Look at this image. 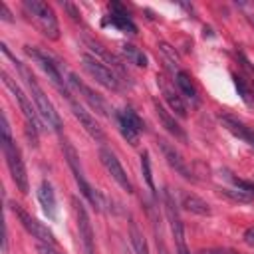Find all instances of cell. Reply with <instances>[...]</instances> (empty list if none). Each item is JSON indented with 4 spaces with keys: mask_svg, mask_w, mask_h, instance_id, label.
Masks as SVG:
<instances>
[{
    "mask_svg": "<svg viewBox=\"0 0 254 254\" xmlns=\"http://www.w3.org/2000/svg\"><path fill=\"white\" fill-rule=\"evenodd\" d=\"M200 254H218V252H214V250H206V252H200Z\"/></svg>",
    "mask_w": 254,
    "mask_h": 254,
    "instance_id": "35",
    "label": "cell"
},
{
    "mask_svg": "<svg viewBox=\"0 0 254 254\" xmlns=\"http://www.w3.org/2000/svg\"><path fill=\"white\" fill-rule=\"evenodd\" d=\"M115 121H117V129L121 133V137L129 143V145H137L139 143V135L143 131V121L141 117L131 109L125 107L121 111L115 113Z\"/></svg>",
    "mask_w": 254,
    "mask_h": 254,
    "instance_id": "10",
    "label": "cell"
},
{
    "mask_svg": "<svg viewBox=\"0 0 254 254\" xmlns=\"http://www.w3.org/2000/svg\"><path fill=\"white\" fill-rule=\"evenodd\" d=\"M163 200H165V214H167V220H169V226H171V234L175 238V246H177V254H190L189 246H187V238H185V224L179 216V210H177V204L171 196L169 190L163 192Z\"/></svg>",
    "mask_w": 254,
    "mask_h": 254,
    "instance_id": "8",
    "label": "cell"
},
{
    "mask_svg": "<svg viewBox=\"0 0 254 254\" xmlns=\"http://www.w3.org/2000/svg\"><path fill=\"white\" fill-rule=\"evenodd\" d=\"M85 46H87V48H89L93 54H97L101 60L109 62V64H111V67H113L115 71H119L123 77H125V75L129 77V73H127V69H125V65H123V62H121V60H119L115 54H111V52H109V50H105L101 44H97V42H93V40H89V38H85Z\"/></svg>",
    "mask_w": 254,
    "mask_h": 254,
    "instance_id": "22",
    "label": "cell"
},
{
    "mask_svg": "<svg viewBox=\"0 0 254 254\" xmlns=\"http://www.w3.org/2000/svg\"><path fill=\"white\" fill-rule=\"evenodd\" d=\"M121 52H123V56H125V60L129 64H133L137 67H147V56L139 48H135L133 44H123L121 46Z\"/></svg>",
    "mask_w": 254,
    "mask_h": 254,
    "instance_id": "24",
    "label": "cell"
},
{
    "mask_svg": "<svg viewBox=\"0 0 254 254\" xmlns=\"http://www.w3.org/2000/svg\"><path fill=\"white\" fill-rule=\"evenodd\" d=\"M0 123H2V153H4V159H6V165H8V171L12 175V181L16 183L18 190L28 194L30 192V181H28V173H26V165H24V159H22V151L20 147L14 143L12 139V133H10V125H8V119H6V113L0 115Z\"/></svg>",
    "mask_w": 254,
    "mask_h": 254,
    "instance_id": "2",
    "label": "cell"
},
{
    "mask_svg": "<svg viewBox=\"0 0 254 254\" xmlns=\"http://www.w3.org/2000/svg\"><path fill=\"white\" fill-rule=\"evenodd\" d=\"M157 145H159V149H161V153H163V157H165V161L169 163V167L171 169H175V173H179L183 179H187V181H196V177L192 175V171L189 169V165H187V161L183 159V155L179 153V149L175 147V145H171L167 139H159L157 141Z\"/></svg>",
    "mask_w": 254,
    "mask_h": 254,
    "instance_id": "13",
    "label": "cell"
},
{
    "mask_svg": "<svg viewBox=\"0 0 254 254\" xmlns=\"http://www.w3.org/2000/svg\"><path fill=\"white\" fill-rule=\"evenodd\" d=\"M81 67L99 83L103 85L105 89L109 91H121V83H119V77L115 75V71L105 65L101 60H97L95 56H89V54H83L81 56Z\"/></svg>",
    "mask_w": 254,
    "mask_h": 254,
    "instance_id": "7",
    "label": "cell"
},
{
    "mask_svg": "<svg viewBox=\"0 0 254 254\" xmlns=\"http://www.w3.org/2000/svg\"><path fill=\"white\" fill-rule=\"evenodd\" d=\"M71 202H73L77 230H79V238H81L83 250H85V254H93L95 252V238H93V228H91V222H89V214H87L85 206L77 198H73Z\"/></svg>",
    "mask_w": 254,
    "mask_h": 254,
    "instance_id": "15",
    "label": "cell"
},
{
    "mask_svg": "<svg viewBox=\"0 0 254 254\" xmlns=\"http://www.w3.org/2000/svg\"><path fill=\"white\" fill-rule=\"evenodd\" d=\"M12 210L16 212V216L20 218V222H22V226L34 236V238H38V242H42V244H58L56 242V236H54V232L46 226V224H42L38 218H34L32 214H28L24 208H20L18 204H14L12 206Z\"/></svg>",
    "mask_w": 254,
    "mask_h": 254,
    "instance_id": "12",
    "label": "cell"
},
{
    "mask_svg": "<svg viewBox=\"0 0 254 254\" xmlns=\"http://www.w3.org/2000/svg\"><path fill=\"white\" fill-rule=\"evenodd\" d=\"M242 238H244V242H246L248 246H254V226H250V228L244 232Z\"/></svg>",
    "mask_w": 254,
    "mask_h": 254,
    "instance_id": "31",
    "label": "cell"
},
{
    "mask_svg": "<svg viewBox=\"0 0 254 254\" xmlns=\"http://www.w3.org/2000/svg\"><path fill=\"white\" fill-rule=\"evenodd\" d=\"M155 244H157V250H159V254H169V248L165 246V240H163L161 232L157 230V226H155Z\"/></svg>",
    "mask_w": 254,
    "mask_h": 254,
    "instance_id": "29",
    "label": "cell"
},
{
    "mask_svg": "<svg viewBox=\"0 0 254 254\" xmlns=\"http://www.w3.org/2000/svg\"><path fill=\"white\" fill-rule=\"evenodd\" d=\"M129 236H131V244H133V250L135 254H151L149 252V246H147V240L143 236V232L137 228V224L131 220L129 224Z\"/></svg>",
    "mask_w": 254,
    "mask_h": 254,
    "instance_id": "25",
    "label": "cell"
},
{
    "mask_svg": "<svg viewBox=\"0 0 254 254\" xmlns=\"http://www.w3.org/2000/svg\"><path fill=\"white\" fill-rule=\"evenodd\" d=\"M220 194H224L226 198H230L232 202H240V204H248V202H252L254 200V194H250V192H244V190H240V189H220Z\"/></svg>",
    "mask_w": 254,
    "mask_h": 254,
    "instance_id": "27",
    "label": "cell"
},
{
    "mask_svg": "<svg viewBox=\"0 0 254 254\" xmlns=\"http://www.w3.org/2000/svg\"><path fill=\"white\" fill-rule=\"evenodd\" d=\"M38 200H40V204H42L46 216H48L50 220H54V218H56V192H54L50 181H46V179H44V181L40 183V187H38Z\"/></svg>",
    "mask_w": 254,
    "mask_h": 254,
    "instance_id": "20",
    "label": "cell"
},
{
    "mask_svg": "<svg viewBox=\"0 0 254 254\" xmlns=\"http://www.w3.org/2000/svg\"><path fill=\"white\" fill-rule=\"evenodd\" d=\"M69 107H71L73 117L81 123V127L85 129V133H87L93 141H97V143H105V141H107V135L103 133V129L99 127V123L95 121V117H93L89 111H85V107L79 105V101L71 99V101H69Z\"/></svg>",
    "mask_w": 254,
    "mask_h": 254,
    "instance_id": "14",
    "label": "cell"
},
{
    "mask_svg": "<svg viewBox=\"0 0 254 254\" xmlns=\"http://www.w3.org/2000/svg\"><path fill=\"white\" fill-rule=\"evenodd\" d=\"M0 12H2V20L12 22V16H10V12H8V6H6V4H0Z\"/></svg>",
    "mask_w": 254,
    "mask_h": 254,
    "instance_id": "33",
    "label": "cell"
},
{
    "mask_svg": "<svg viewBox=\"0 0 254 254\" xmlns=\"http://www.w3.org/2000/svg\"><path fill=\"white\" fill-rule=\"evenodd\" d=\"M64 153H65L67 165H69V169H71V173H73V179H75V183H77L81 194L87 198V202H89L95 210H103V206H105V198H103V194H101L99 190H95V189L85 181L83 171H81V165H79V159H77V153H75V149H73L67 141L64 143Z\"/></svg>",
    "mask_w": 254,
    "mask_h": 254,
    "instance_id": "6",
    "label": "cell"
},
{
    "mask_svg": "<svg viewBox=\"0 0 254 254\" xmlns=\"http://www.w3.org/2000/svg\"><path fill=\"white\" fill-rule=\"evenodd\" d=\"M141 171H143V177H145V183L149 187V190L155 194V183H153V175H151V161H149V153L143 151L141 153Z\"/></svg>",
    "mask_w": 254,
    "mask_h": 254,
    "instance_id": "28",
    "label": "cell"
},
{
    "mask_svg": "<svg viewBox=\"0 0 254 254\" xmlns=\"http://www.w3.org/2000/svg\"><path fill=\"white\" fill-rule=\"evenodd\" d=\"M22 8L28 16V20L42 32V36H46L48 40H58L60 38V24L58 18L54 14V10L40 0H24Z\"/></svg>",
    "mask_w": 254,
    "mask_h": 254,
    "instance_id": "5",
    "label": "cell"
},
{
    "mask_svg": "<svg viewBox=\"0 0 254 254\" xmlns=\"http://www.w3.org/2000/svg\"><path fill=\"white\" fill-rule=\"evenodd\" d=\"M0 50H2V54H4L6 58H10V60L14 62V65H16V69H18L20 77L24 79V83H26V87H28V91H30V99L34 101V105H36L38 115L42 117V121H44L52 131H56V133L62 131V119H60V113H58L56 107L52 105L50 97L46 95V91L42 89V85L38 83V79L34 77V73L30 71V67H28L26 64H22V62H18V60L8 52L6 44H0Z\"/></svg>",
    "mask_w": 254,
    "mask_h": 254,
    "instance_id": "1",
    "label": "cell"
},
{
    "mask_svg": "<svg viewBox=\"0 0 254 254\" xmlns=\"http://www.w3.org/2000/svg\"><path fill=\"white\" fill-rule=\"evenodd\" d=\"M64 8H65V10L71 14V18H73V20H79V12L75 10V6H73V4H69V2H64Z\"/></svg>",
    "mask_w": 254,
    "mask_h": 254,
    "instance_id": "32",
    "label": "cell"
},
{
    "mask_svg": "<svg viewBox=\"0 0 254 254\" xmlns=\"http://www.w3.org/2000/svg\"><path fill=\"white\" fill-rule=\"evenodd\" d=\"M232 79H234V85H236V89H238L242 101H244L246 105H252V103H254V91H252V87L246 83V79H244L242 75H236V73L232 75Z\"/></svg>",
    "mask_w": 254,
    "mask_h": 254,
    "instance_id": "26",
    "label": "cell"
},
{
    "mask_svg": "<svg viewBox=\"0 0 254 254\" xmlns=\"http://www.w3.org/2000/svg\"><path fill=\"white\" fill-rule=\"evenodd\" d=\"M181 206L192 214H198V216H210L212 214L210 204L192 192H181Z\"/></svg>",
    "mask_w": 254,
    "mask_h": 254,
    "instance_id": "21",
    "label": "cell"
},
{
    "mask_svg": "<svg viewBox=\"0 0 254 254\" xmlns=\"http://www.w3.org/2000/svg\"><path fill=\"white\" fill-rule=\"evenodd\" d=\"M0 75H2L4 85L14 93L16 101H18V105H20V109H22V115H24V119H26V135H28V139H30V145L38 147V135H40V127H42V125H40V115H38L36 105H32V99L22 91L20 85H16V81H14L6 71H2Z\"/></svg>",
    "mask_w": 254,
    "mask_h": 254,
    "instance_id": "4",
    "label": "cell"
},
{
    "mask_svg": "<svg viewBox=\"0 0 254 254\" xmlns=\"http://www.w3.org/2000/svg\"><path fill=\"white\" fill-rule=\"evenodd\" d=\"M246 18H248V22H250V24L254 26V14H250V16H246Z\"/></svg>",
    "mask_w": 254,
    "mask_h": 254,
    "instance_id": "34",
    "label": "cell"
},
{
    "mask_svg": "<svg viewBox=\"0 0 254 254\" xmlns=\"http://www.w3.org/2000/svg\"><path fill=\"white\" fill-rule=\"evenodd\" d=\"M99 159H101V165L105 167V171L111 175V179L125 190V192H133L135 189H133V183H131V179L127 177V173H125V169L121 167V163H119V159L115 157V153L111 151V149H107V147H101L99 149Z\"/></svg>",
    "mask_w": 254,
    "mask_h": 254,
    "instance_id": "11",
    "label": "cell"
},
{
    "mask_svg": "<svg viewBox=\"0 0 254 254\" xmlns=\"http://www.w3.org/2000/svg\"><path fill=\"white\" fill-rule=\"evenodd\" d=\"M159 85H161L163 97H165V101L169 103L171 111H175V115H177V117L185 119V117H187V105H185V101H183V95H181L179 91H175V89H173V85H171L167 79H163V77L159 79Z\"/></svg>",
    "mask_w": 254,
    "mask_h": 254,
    "instance_id": "19",
    "label": "cell"
},
{
    "mask_svg": "<svg viewBox=\"0 0 254 254\" xmlns=\"http://www.w3.org/2000/svg\"><path fill=\"white\" fill-rule=\"evenodd\" d=\"M175 81H177L179 93H181V95H185L192 105H196V103H198V93H196V87H194V83H192L190 75H189L187 71L179 69V71H175Z\"/></svg>",
    "mask_w": 254,
    "mask_h": 254,
    "instance_id": "23",
    "label": "cell"
},
{
    "mask_svg": "<svg viewBox=\"0 0 254 254\" xmlns=\"http://www.w3.org/2000/svg\"><path fill=\"white\" fill-rule=\"evenodd\" d=\"M218 121L222 123V127H224L228 133H232L234 137H238V139H240V141H244L246 145L254 147V129H252V127H248V125H246V123H242L238 117L228 115V113L218 115Z\"/></svg>",
    "mask_w": 254,
    "mask_h": 254,
    "instance_id": "16",
    "label": "cell"
},
{
    "mask_svg": "<svg viewBox=\"0 0 254 254\" xmlns=\"http://www.w3.org/2000/svg\"><path fill=\"white\" fill-rule=\"evenodd\" d=\"M107 22L113 24L115 28L123 30V32H129V34H135L137 32V26L133 24L129 12L119 2H111L109 4V18H107Z\"/></svg>",
    "mask_w": 254,
    "mask_h": 254,
    "instance_id": "18",
    "label": "cell"
},
{
    "mask_svg": "<svg viewBox=\"0 0 254 254\" xmlns=\"http://www.w3.org/2000/svg\"><path fill=\"white\" fill-rule=\"evenodd\" d=\"M67 83H69V87H73L79 95H81V99L83 101H87L89 103V107L95 111V113H99V115H103V117H111V107H109V103L97 93V91H93L89 85H85L75 73H67Z\"/></svg>",
    "mask_w": 254,
    "mask_h": 254,
    "instance_id": "9",
    "label": "cell"
},
{
    "mask_svg": "<svg viewBox=\"0 0 254 254\" xmlns=\"http://www.w3.org/2000/svg\"><path fill=\"white\" fill-rule=\"evenodd\" d=\"M153 107H155V113H157V119H159V123L175 137V139H179L181 143H187V133H185V129L179 125V121L175 119V115H171L167 109H165V105L155 97L153 99Z\"/></svg>",
    "mask_w": 254,
    "mask_h": 254,
    "instance_id": "17",
    "label": "cell"
},
{
    "mask_svg": "<svg viewBox=\"0 0 254 254\" xmlns=\"http://www.w3.org/2000/svg\"><path fill=\"white\" fill-rule=\"evenodd\" d=\"M24 52L32 58V62L48 75V79L52 81V85L67 99V101H71L73 99V95H71V91H69V83H67V79H64V69H62V64H58L48 52H44V50H40V48H36V46H24Z\"/></svg>",
    "mask_w": 254,
    "mask_h": 254,
    "instance_id": "3",
    "label": "cell"
},
{
    "mask_svg": "<svg viewBox=\"0 0 254 254\" xmlns=\"http://www.w3.org/2000/svg\"><path fill=\"white\" fill-rule=\"evenodd\" d=\"M38 252H40V254H64V252L58 250L54 244H42V242L38 244Z\"/></svg>",
    "mask_w": 254,
    "mask_h": 254,
    "instance_id": "30",
    "label": "cell"
}]
</instances>
